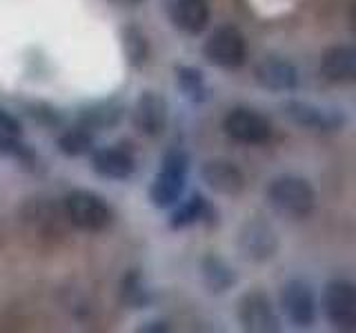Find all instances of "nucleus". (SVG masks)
<instances>
[{
	"mask_svg": "<svg viewBox=\"0 0 356 333\" xmlns=\"http://www.w3.org/2000/svg\"><path fill=\"white\" fill-rule=\"evenodd\" d=\"M267 203L285 218H307L316 207V194L307 180L298 176H281L267 189Z\"/></svg>",
	"mask_w": 356,
	"mask_h": 333,
	"instance_id": "obj_1",
	"label": "nucleus"
},
{
	"mask_svg": "<svg viewBox=\"0 0 356 333\" xmlns=\"http://www.w3.org/2000/svg\"><path fill=\"white\" fill-rule=\"evenodd\" d=\"M187 169H189V155L183 149H170L165 153L161 171L156 173L149 187V200L154 207L167 209L181 200L185 191Z\"/></svg>",
	"mask_w": 356,
	"mask_h": 333,
	"instance_id": "obj_2",
	"label": "nucleus"
},
{
	"mask_svg": "<svg viewBox=\"0 0 356 333\" xmlns=\"http://www.w3.org/2000/svg\"><path fill=\"white\" fill-rule=\"evenodd\" d=\"M65 214L74 227L89 233L107 229L114 220V211L107 200L89 189H74L65 196Z\"/></svg>",
	"mask_w": 356,
	"mask_h": 333,
	"instance_id": "obj_3",
	"label": "nucleus"
},
{
	"mask_svg": "<svg viewBox=\"0 0 356 333\" xmlns=\"http://www.w3.org/2000/svg\"><path fill=\"white\" fill-rule=\"evenodd\" d=\"M203 53L207 62L220 67V69H236L248 58V42L236 27L222 25L207 36Z\"/></svg>",
	"mask_w": 356,
	"mask_h": 333,
	"instance_id": "obj_4",
	"label": "nucleus"
},
{
	"mask_svg": "<svg viewBox=\"0 0 356 333\" xmlns=\"http://www.w3.org/2000/svg\"><path fill=\"white\" fill-rule=\"evenodd\" d=\"M238 251L250 262H265L278 251V236L270 222L252 218L238 233Z\"/></svg>",
	"mask_w": 356,
	"mask_h": 333,
	"instance_id": "obj_5",
	"label": "nucleus"
},
{
	"mask_svg": "<svg viewBox=\"0 0 356 333\" xmlns=\"http://www.w3.org/2000/svg\"><path fill=\"white\" fill-rule=\"evenodd\" d=\"M222 129L232 140L243 144H263L272 138V122L267 120V116L245 107L229 111L222 122Z\"/></svg>",
	"mask_w": 356,
	"mask_h": 333,
	"instance_id": "obj_6",
	"label": "nucleus"
},
{
	"mask_svg": "<svg viewBox=\"0 0 356 333\" xmlns=\"http://www.w3.org/2000/svg\"><path fill=\"white\" fill-rule=\"evenodd\" d=\"M323 311L332 327L354 329L356 327V289L348 280H334L323 293Z\"/></svg>",
	"mask_w": 356,
	"mask_h": 333,
	"instance_id": "obj_7",
	"label": "nucleus"
},
{
	"mask_svg": "<svg viewBox=\"0 0 356 333\" xmlns=\"http://www.w3.org/2000/svg\"><path fill=\"white\" fill-rule=\"evenodd\" d=\"M238 320L245 331L254 333H274L281 329L272 300L261 291H248L238 300Z\"/></svg>",
	"mask_w": 356,
	"mask_h": 333,
	"instance_id": "obj_8",
	"label": "nucleus"
},
{
	"mask_svg": "<svg viewBox=\"0 0 356 333\" xmlns=\"http://www.w3.org/2000/svg\"><path fill=\"white\" fill-rule=\"evenodd\" d=\"M170 107L167 100L156 92H143L131 111V125L147 138H159L167 127Z\"/></svg>",
	"mask_w": 356,
	"mask_h": 333,
	"instance_id": "obj_9",
	"label": "nucleus"
},
{
	"mask_svg": "<svg viewBox=\"0 0 356 333\" xmlns=\"http://www.w3.org/2000/svg\"><path fill=\"white\" fill-rule=\"evenodd\" d=\"M281 309L287 320L296 327H312L316 320L314 291L303 280H289L281 291Z\"/></svg>",
	"mask_w": 356,
	"mask_h": 333,
	"instance_id": "obj_10",
	"label": "nucleus"
},
{
	"mask_svg": "<svg viewBox=\"0 0 356 333\" xmlns=\"http://www.w3.org/2000/svg\"><path fill=\"white\" fill-rule=\"evenodd\" d=\"M283 114L300 127L318 129V131H334L341 129L345 116L337 109H323L318 105L303 103V100H287L283 105Z\"/></svg>",
	"mask_w": 356,
	"mask_h": 333,
	"instance_id": "obj_11",
	"label": "nucleus"
},
{
	"mask_svg": "<svg viewBox=\"0 0 356 333\" xmlns=\"http://www.w3.org/2000/svg\"><path fill=\"white\" fill-rule=\"evenodd\" d=\"M203 182L220 196H238L245 189V176L234 162L227 160H209L200 169Z\"/></svg>",
	"mask_w": 356,
	"mask_h": 333,
	"instance_id": "obj_12",
	"label": "nucleus"
},
{
	"mask_svg": "<svg viewBox=\"0 0 356 333\" xmlns=\"http://www.w3.org/2000/svg\"><path fill=\"white\" fill-rule=\"evenodd\" d=\"M254 78L267 92H292L298 87L296 67L283 58H265L256 65Z\"/></svg>",
	"mask_w": 356,
	"mask_h": 333,
	"instance_id": "obj_13",
	"label": "nucleus"
},
{
	"mask_svg": "<svg viewBox=\"0 0 356 333\" xmlns=\"http://www.w3.org/2000/svg\"><path fill=\"white\" fill-rule=\"evenodd\" d=\"M92 166L98 176L111 180H125L136 169V160L125 147H105L92 151Z\"/></svg>",
	"mask_w": 356,
	"mask_h": 333,
	"instance_id": "obj_14",
	"label": "nucleus"
},
{
	"mask_svg": "<svg viewBox=\"0 0 356 333\" xmlns=\"http://www.w3.org/2000/svg\"><path fill=\"white\" fill-rule=\"evenodd\" d=\"M321 71L330 83L356 80V49L350 44H334L321 58Z\"/></svg>",
	"mask_w": 356,
	"mask_h": 333,
	"instance_id": "obj_15",
	"label": "nucleus"
},
{
	"mask_svg": "<svg viewBox=\"0 0 356 333\" xmlns=\"http://www.w3.org/2000/svg\"><path fill=\"white\" fill-rule=\"evenodd\" d=\"M170 18L176 29L196 36L209 25V5L207 0H172Z\"/></svg>",
	"mask_w": 356,
	"mask_h": 333,
	"instance_id": "obj_16",
	"label": "nucleus"
},
{
	"mask_svg": "<svg viewBox=\"0 0 356 333\" xmlns=\"http://www.w3.org/2000/svg\"><path fill=\"white\" fill-rule=\"evenodd\" d=\"M0 153L11 155V158L20 160L22 164L33 162L31 149L22 142V127L18 118H14L5 109H0Z\"/></svg>",
	"mask_w": 356,
	"mask_h": 333,
	"instance_id": "obj_17",
	"label": "nucleus"
},
{
	"mask_svg": "<svg viewBox=\"0 0 356 333\" xmlns=\"http://www.w3.org/2000/svg\"><path fill=\"white\" fill-rule=\"evenodd\" d=\"M196 222H205V225H216V211L211 207L207 200L200 196V194H194L189 200L178 207L172 218H170V227L172 229H185V227H192Z\"/></svg>",
	"mask_w": 356,
	"mask_h": 333,
	"instance_id": "obj_18",
	"label": "nucleus"
},
{
	"mask_svg": "<svg viewBox=\"0 0 356 333\" xmlns=\"http://www.w3.org/2000/svg\"><path fill=\"white\" fill-rule=\"evenodd\" d=\"M203 282L209 293H225L236 284V271L218 255H207L203 260Z\"/></svg>",
	"mask_w": 356,
	"mask_h": 333,
	"instance_id": "obj_19",
	"label": "nucleus"
},
{
	"mask_svg": "<svg viewBox=\"0 0 356 333\" xmlns=\"http://www.w3.org/2000/svg\"><path fill=\"white\" fill-rule=\"evenodd\" d=\"M120 300L122 305L129 307V309H143L152 302V296H149V289L145 287V280L140 271H129L122 275L120 280Z\"/></svg>",
	"mask_w": 356,
	"mask_h": 333,
	"instance_id": "obj_20",
	"label": "nucleus"
},
{
	"mask_svg": "<svg viewBox=\"0 0 356 333\" xmlns=\"http://www.w3.org/2000/svg\"><path fill=\"white\" fill-rule=\"evenodd\" d=\"M120 40H122V51H125V58L131 67H143L149 58V42L147 36L134 25H127L120 31Z\"/></svg>",
	"mask_w": 356,
	"mask_h": 333,
	"instance_id": "obj_21",
	"label": "nucleus"
},
{
	"mask_svg": "<svg viewBox=\"0 0 356 333\" xmlns=\"http://www.w3.org/2000/svg\"><path fill=\"white\" fill-rule=\"evenodd\" d=\"M176 85L185 94V98L192 100V103H205L207 100L205 78H203V71L196 69V67H187V65L176 67Z\"/></svg>",
	"mask_w": 356,
	"mask_h": 333,
	"instance_id": "obj_22",
	"label": "nucleus"
},
{
	"mask_svg": "<svg viewBox=\"0 0 356 333\" xmlns=\"http://www.w3.org/2000/svg\"><path fill=\"white\" fill-rule=\"evenodd\" d=\"M58 149L70 155V158H78V155H87L94 151V136L87 127H76L65 131L58 138Z\"/></svg>",
	"mask_w": 356,
	"mask_h": 333,
	"instance_id": "obj_23",
	"label": "nucleus"
},
{
	"mask_svg": "<svg viewBox=\"0 0 356 333\" xmlns=\"http://www.w3.org/2000/svg\"><path fill=\"white\" fill-rule=\"evenodd\" d=\"M120 118V107H116L114 103H105L92 111H85L83 114V127L92 129H103V127H111L116 125Z\"/></svg>",
	"mask_w": 356,
	"mask_h": 333,
	"instance_id": "obj_24",
	"label": "nucleus"
},
{
	"mask_svg": "<svg viewBox=\"0 0 356 333\" xmlns=\"http://www.w3.org/2000/svg\"><path fill=\"white\" fill-rule=\"evenodd\" d=\"M140 333H165L170 331V327L165 325V322H145L143 327H138Z\"/></svg>",
	"mask_w": 356,
	"mask_h": 333,
	"instance_id": "obj_25",
	"label": "nucleus"
},
{
	"mask_svg": "<svg viewBox=\"0 0 356 333\" xmlns=\"http://www.w3.org/2000/svg\"><path fill=\"white\" fill-rule=\"evenodd\" d=\"M111 3L122 5V7H136V5H140V3H143V0H111Z\"/></svg>",
	"mask_w": 356,
	"mask_h": 333,
	"instance_id": "obj_26",
	"label": "nucleus"
}]
</instances>
